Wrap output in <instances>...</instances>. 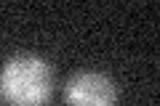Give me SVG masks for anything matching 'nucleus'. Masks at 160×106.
I'll return each instance as SVG.
<instances>
[{"instance_id":"1","label":"nucleus","mask_w":160,"mask_h":106,"mask_svg":"<svg viewBox=\"0 0 160 106\" xmlns=\"http://www.w3.org/2000/svg\"><path fill=\"white\" fill-rule=\"evenodd\" d=\"M0 93L13 106H46L53 93L51 64L32 53H19L0 69Z\"/></svg>"},{"instance_id":"2","label":"nucleus","mask_w":160,"mask_h":106,"mask_svg":"<svg viewBox=\"0 0 160 106\" xmlns=\"http://www.w3.org/2000/svg\"><path fill=\"white\" fill-rule=\"evenodd\" d=\"M118 85L104 72H78L64 85L67 106H115Z\"/></svg>"}]
</instances>
